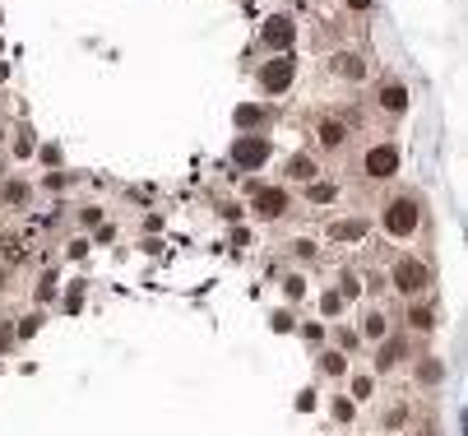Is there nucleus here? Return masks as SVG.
Returning <instances> with one entry per match:
<instances>
[{
    "label": "nucleus",
    "mask_w": 468,
    "mask_h": 436,
    "mask_svg": "<svg viewBox=\"0 0 468 436\" xmlns=\"http://www.w3.org/2000/svg\"><path fill=\"white\" fill-rule=\"evenodd\" d=\"M362 330H367V339H385V316H376V311H371L367 320H362Z\"/></svg>",
    "instance_id": "a211bd4d"
},
{
    "label": "nucleus",
    "mask_w": 468,
    "mask_h": 436,
    "mask_svg": "<svg viewBox=\"0 0 468 436\" xmlns=\"http://www.w3.org/2000/svg\"><path fill=\"white\" fill-rule=\"evenodd\" d=\"M265 158H269V144L255 139V135H241V139L232 144V163H236V168H260Z\"/></svg>",
    "instance_id": "39448f33"
},
{
    "label": "nucleus",
    "mask_w": 468,
    "mask_h": 436,
    "mask_svg": "<svg viewBox=\"0 0 468 436\" xmlns=\"http://www.w3.org/2000/svg\"><path fill=\"white\" fill-rule=\"evenodd\" d=\"M288 177H315V163H311L306 154H297V158L288 163Z\"/></svg>",
    "instance_id": "dca6fc26"
},
{
    "label": "nucleus",
    "mask_w": 468,
    "mask_h": 436,
    "mask_svg": "<svg viewBox=\"0 0 468 436\" xmlns=\"http://www.w3.org/2000/svg\"><path fill=\"white\" fill-rule=\"evenodd\" d=\"M441 376H445V362H441V358H426L422 367H417V380H422V385H436Z\"/></svg>",
    "instance_id": "f8f14e48"
},
{
    "label": "nucleus",
    "mask_w": 468,
    "mask_h": 436,
    "mask_svg": "<svg viewBox=\"0 0 468 436\" xmlns=\"http://www.w3.org/2000/svg\"><path fill=\"white\" fill-rule=\"evenodd\" d=\"M0 172H5V168H0Z\"/></svg>",
    "instance_id": "c85d7f7f"
},
{
    "label": "nucleus",
    "mask_w": 468,
    "mask_h": 436,
    "mask_svg": "<svg viewBox=\"0 0 468 436\" xmlns=\"http://www.w3.org/2000/svg\"><path fill=\"white\" fill-rule=\"evenodd\" d=\"M0 139H5V130H0Z\"/></svg>",
    "instance_id": "cd10ccee"
},
{
    "label": "nucleus",
    "mask_w": 468,
    "mask_h": 436,
    "mask_svg": "<svg viewBox=\"0 0 468 436\" xmlns=\"http://www.w3.org/2000/svg\"><path fill=\"white\" fill-rule=\"evenodd\" d=\"M367 394H371V376H357L353 380V399H367Z\"/></svg>",
    "instance_id": "5701e85b"
},
{
    "label": "nucleus",
    "mask_w": 468,
    "mask_h": 436,
    "mask_svg": "<svg viewBox=\"0 0 468 436\" xmlns=\"http://www.w3.org/2000/svg\"><path fill=\"white\" fill-rule=\"evenodd\" d=\"M431 320H436V316L426 311V306H412V311H408V325H412V330H431Z\"/></svg>",
    "instance_id": "f3484780"
},
{
    "label": "nucleus",
    "mask_w": 468,
    "mask_h": 436,
    "mask_svg": "<svg viewBox=\"0 0 468 436\" xmlns=\"http://www.w3.org/2000/svg\"><path fill=\"white\" fill-rule=\"evenodd\" d=\"M399 358H403V339H390V344L380 348V367H385V371L399 367Z\"/></svg>",
    "instance_id": "ddd939ff"
},
{
    "label": "nucleus",
    "mask_w": 468,
    "mask_h": 436,
    "mask_svg": "<svg viewBox=\"0 0 468 436\" xmlns=\"http://www.w3.org/2000/svg\"><path fill=\"white\" fill-rule=\"evenodd\" d=\"M385 228H390L394 237H408L412 228H417V200H408V195L394 200L390 209H385Z\"/></svg>",
    "instance_id": "f257e3e1"
},
{
    "label": "nucleus",
    "mask_w": 468,
    "mask_h": 436,
    "mask_svg": "<svg viewBox=\"0 0 468 436\" xmlns=\"http://www.w3.org/2000/svg\"><path fill=\"white\" fill-rule=\"evenodd\" d=\"M334 195H339V190L329 186V181H315V186H311V200H315V204H329Z\"/></svg>",
    "instance_id": "6ab92c4d"
},
{
    "label": "nucleus",
    "mask_w": 468,
    "mask_h": 436,
    "mask_svg": "<svg viewBox=\"0 0 468 436\" xmlns=\"http://www.w3.org/2000/svg\"><path fill=\"white\" fill-rule=\"evenodd\" d=\"M394 172H399V149H394V144H376L367 154V177L385 181V177H394Z\"/></svg>",
    "instance_id": "20e7f679"
},
{
    "label": "nucleus",
    "mask_w": 468,
    "mask_h": 436,
    "mask_svg": "<svg viewBox=\"0 0 468 436\" xmlns=\"http://www.w3.org/2000/svg\"><path fill=\"white\" fill-rule=\"evenodd\" d=\"M380 107H385V112H408V89H403V84H385V89H380Z\"/></svg>",
    "instance_id": "6e6552de"
},
{
    "label": "nucleus",
    "mask_w": 468,
    "mask_h": 436,
    "mask_svg": "<svg viewBox=\"0 0 468 436\" xmlns=\"http://www.w3.org/2000/svg\"><path fill=\"white\" fill-rule=\"evenodd\" d=\"M260 37H265L269 46H279V51H288L292 42H297V28H292V19H283V14H274V19L260 28Z\"/></svg>",
    "instance_id": "423d86ee"
},
{
    "label": "nucleus",
    "mask_w": 468,
    "mask_h": 436,
    "mask_svg": "<svg viewBox=\"0 0 468 436\" xmlns=\"http://www.w3.org/2000/svg\"><path fill=\"white\" fill-rule=\"evenodd\" d=\"M329 66H334V70H339V75H343V79H362V75H367V66H362V61H357V56H348V51H339V56L329 61Z\"/></svg>",
    "instance_id": "1a4fd4ad"
},
{
    "label": "nucleus",
    "mask_w": 468,
    "mask_h": 436,
    "mask_svg": "<svg viewBox=\"0 0 468 436\" xmlns=\"http://www.w3.org/2000/svg\"><path fill=\"white\" fill-rule=\"evenodd\" d=\"M37 325H42L37 316H23V320H19V330H14V339H33V335H37Z\"/></svg>",
    "instance_id": "412c9836"
},
{
    "label": "nucleus",
    "mask_w": 468,
    "mask_h": 436,
    "mask_svg": "<svg viewBox=\"0 0 468 436\" xmlns=\"http://www.w3.org/2000/svg\"><path fill=\"white\" fill-rule=\"evenodd\" d=\"M236 125H241V130L260 125V107H255V102H241V107H236Z\"/></svg>",
    "instance_id": "2eb2a0df"
},
{
    "label": "nucleus",
    "mask_w": 468,
    "mask_h": 436,
    "mask_svg": "<svg viewBox=\"0 0 468 436\" xmlns=\"http://www.w3.org/2000/svg\"><path fill=\"white\" fill-rule=\"evenodd\" d=\"M324 311L339 316V311H343V297H339V292H324Z\"/></svg>",
    "instance_id": "b1692460"
},
{
    "label": "nucleus",
    "mask_w": 468,
    "mask_h": 436,
    "mask_svg": "<svg viewBox=\"0 0 468 436\" xmlns=\"http://www.w3.org/2000/svg\"><path fill=\"white\" fill-rule=\"evenodd\" d=\"M320 367L329 371V376H343V371H348V362H343V353H329V358H320Z\"/></svg>",
    "instance_id": "aec40b11"
},
{
    "label": "nucleus",
    "mask_w": 468,
    "mask_h": 436,
    "mask_svg": "<svg viewBox=\"0 0 468 436\" xmlns=\"http://www.w3.org/2000/svg\"><path fill=\"white\" fill-rule=\"evenodd\" d=\"M283 209H288V195L283 190H255V213L260 218H283Z\"/></svg>",
    "instance_id": "0eeeda50"
},
{
    "label": "nucleus",
    "mask_w": 468,
    "mask_h": 436,
    "mask_svg": "<svg viewBox=\"0 0 468 436\" xmlns=\"http://www.w3.org/2000/svg\"><path fill=\"white\" fill-rule=\"evenodd\" d=\"M362 232H367V223H362V218H353V223H334V228H329V237H334V242H357Z\"/></svg>",
    "instance_id": "9d476101"
},
{
    "label": "nucleus",
    "mask_w": 468,
    "mask_h": 436,
    "mask_svg": "<svg viewBox=\"0 0 468 436\" xmlns=\"http://www.w3.org/2000/svg\"><path fill=\"white\" fill-rule=\"evenodd\" d=\"M79 306H84V292H79V283H75V292L65 297V311H79Z\"/></svg>",
    "instance_id": "393cba45"
},
{
    "label": "nucleus",
    "mask_w": 468,
    "mask_h": 436,
    "mask_svg": "<svg viewBox=\"0 0 468 436\" xmlns=\"http://www.w3.org/2000/svg\"><path fill=\"white\" fill-rule=\"evenodd\" d=\"M343 139H348V130H343L339 121H324V125H320V144H324V149H339Z\"/></svg>",
    "instance_id": "9b49d317"
},
{
    "label": "nucleus",
    "mask_w": 468,
    "mask_h": 436,
    "mask_svg": "<svg viewBox=\"0 0 468 436\" xmlns=\"http://www.w3.org/2000/svg\"><path fill=\"white\" fill-rule=\"evenodd\" d=\"M292 79H297V66H292L288 56H274L269 66H260V84H265L269 93H283Z\"/></svg>",
    "instance_id": "7ed1b4c3"
},
{
    "label": "nucleus",
    "mask_w": 468,
    "mask_h": 436,
    "mask_svg": "<svg viewBox=\"0 0 468 436\" xmlns=\"http://www.w3.org/2000/svg\"><path fill=\"white\" fill-rule=\"evenodd\" d=\"M348 10H371V0H348Z\"/></svg>",
    "instance_id": "bb28decb"
},
{
    "label": "nucleus",
    "mask_w": 468,
    "mask_h": 436,
    "mask_svg": "<svg viewBox=\"0 0 468 436\" xmlns=\"http://www.w3.org/2000/svg\"><path fill=\"white\" fill-rule=\"evenodd\" d=\"M14 344V330H5V320H0V348H10Z\"/></svg>",
    "instance_id": "a878e982"
},
{
    "label": "nucleus",
    "mask_w": 468,
    "mask_h": 436,
    "mask_svg": "<svg viewBox=\"0 0 468 436\" xmlns=\"http://www.w3.org/2000/svg\"><path fill=\"white\" fill-rule=\"evenodd\" d=\"M0 195H5V204H23V200H28V181H5Z\"/></svg>",
    "instance_id": "4468645a"
},
{
    "label": "nucleus",
    "mask_w": 468,
    "mask_h": 436,
    "mask_svg": "<svg viewBox=\"0 0 468 436\" xmlns=\"http://www.w3.org/2000/svg\"><path fill=\"white\" fill-rule=\"evenodd\" d=\"M334 418L339 423H353V399H334Z\"/></svg>",
    "instance_id": "4be33fe9"
},
{
    "label": "nucleus",
    "mask_w": 468,
    "mask_h": 436,
    "mask_svg": "<svg viewBox=\"0 0 468 436\" xmlns=\"http://www.w3.org/2000/svg\"><path fill=\"white\" fill-rule=\"evenodd\" d=\"M394 288H399L403 297L422 292L426 288V265L422 260H399V265H394Z\"/></svg>",
    "instance_id": "f03ea898"
}]
</instances>
